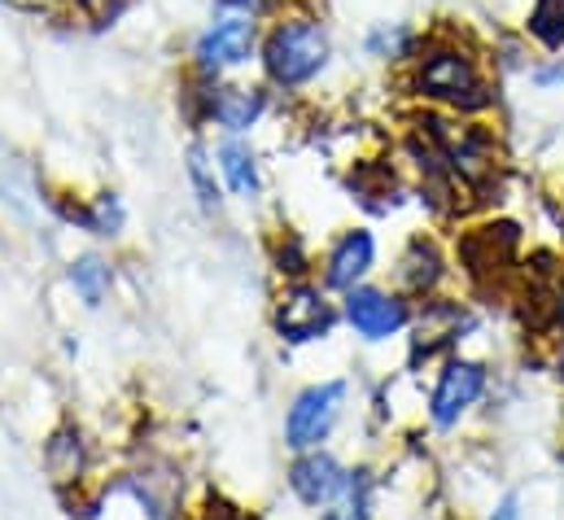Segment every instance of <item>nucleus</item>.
Instances as JSON below:
<instances>
[{"mask_svg": "<svg viewBox=\"0 0 564 520\" xmlns=\"http://www.w3.org/2000/svg\"><path fill=\"white\" fill-rule=\"evenodd\" d=\"M403 88L412 101L459 119H486L499 106V79L490 75V62L477 44L451 31L421 35V48L403 66Z\"/></svg>", "mask_w": 564, "mask_h": 520, "instance_id": "nucleus-1", "label": "nucleus"}, {"mask_svg": "<svg viewBox=\"0 0 564 520\" xmlns=\"http://www.w3.org/2000/svg\"><path fill=\"white\" fill-rule=\"evenodd\" d=\"M333 53H337V44H333L328 22L302 4H284L276 18H268L263 40H259L263 84L272 93L297 97L324 79V71L333 66Z\"/></svg>", "mask_w": 564, "mask_h": 520, "instance_id": "nucleus-2", "label": "nucleus"}, {"mask_svg": "<svg viewBox=\"0 0 564 520\" xmlns=\"http://www.w3.org/2000/svg\"><path fill=\"white\" fill-rule=\"evenodd\" d=\"M259 40H263V18L254 13H219L210 18L188 48V71L202 79H232L250 62H259Z\"/></svg>", "mask_w": 564, "mask_h": 520, "instance_id": "nucleus-3", "label": "nucleus"}, {"mask_svg": "<svg viewBox=\"0 0 564 520\" xmlns=\"http://www.w3.org/2000/svg\"><path fill=\"white\" fill-rule=\"evenodd\" d=\"M188 115L197 128H219L224 136H246L254 131L272 110V88L268 84H232V79H202L193 75Z\"/></svg>", "mask_w": 564, "mask_h": 520, "instance_id": "nucleus-4", "label": "nucleus"}, {"mask_svg": "<svg viewBox=\"0 0 564 520\" xmlns=\"http://www.w3.org/2000/svg\"><path fill=\"white\" fill-rule=\"evenodd\" d=\"M341 311L333 306L328 289L315 284V280H289L272 306V324H276V337L289 346H311V342H324L333 328H337Z\"/></svg>", "mask_w": 564, "mask_h": 520, "instance_id": "nucleus-5", "label": "nucleus"}, {"mask_svg": "<svg viewBox=\"0 0 564 520\" xmlns=\"http://www.w3.org/2000/svg\"><path fill=\"white\" fill-rule=\"evenodd\" d=\"M521 254V228L508 219H490V224H473L455 237V259L464 267V275L481 289L499 284Z\"/></svg>", "mask_w": 564, "mask_h": 520, "instance_id": "nucleus-6", "label": "nucleus"}, {"mask_svg": "<svg viewBox=\"0 0 564 520\" xmlns=\"http://www.w3.org/2000/svg\"><path fill=\"white\" fill-rule=\"evenodd\" d=\"M341 407H346V381H315L297 390L284 411V446L293 455L324 446L341 420Z\"/></svg>", "mask_w": 564, "mask_h": 520, "instance_id": "nucleus-7", "label": "nucleus"}, {"mask_svg": "<svg viewBox=\"0 0 564 520\" xmlns=\"http://www.w3.org/2000/svg\"><path fill=\"white\" fill-rule=\"evenodd\" d=\"M341 319L364 337V342H390L412 328V306L399 289L381 284H355L341 293Z\"/></svg>", "mask_w": 564, "mask_h": 520, "instance_id": "nucleus-8", "label": "nucleus"}, {"mask_svg": "<svg viewBox=\"0 0 564 520\" xmlns=\"http://www.w3.org/2000/svg\"><path fill=\"white\" fill-rule=\"evenodd\" d=\"M486 381H490L486 377V364H477V359H451L442 368L433 393H429V420L437 429H455L477 407V398L486 393Z\"/></svg>", "mask_w": 564, "mask_h": 520, "instance_id": "nucleus-9", "label": "nucleus"}, {"mask_svg": "<svg viewBox=\"0 0 564 520\" xmlns=\"http://www.w3.org/2000/svg\"><path fill=\"white\" fill-rule=\"evenodd\" d=\"M377 267V237L368 228H346L333 237V246L319 259V284L328 293H346L355 284H364Z\"/></svg>", "mask_w": 564, "mask_h": 520, "instance_id": "nucleus-10", "label": "nucleus"}, {"mask_svg": "<svg viewBox=\"0 0 564 520\" xmlns=\"http://www.w3.org/2000/svg\"><path fill=\"white\" fill-rule=\"evenodd\" d=\"M341 477H346L341 459H337L333 451H324V446L297 451L293 464H289V490H293V499L306 503V508H324V503L337 495Z\"/></svg>", "mask_w": 564, "mask_h": 520, "instance_id": "nucleus-11", "label": "nucleus"}, {"mask_svg": "<svg viewBox=\"0 0 564 520\" xmlns=\"http://www.w3.org/2000/svg\"><path fill=\"white\" fill-rule=\"evenodd\" d=\"M442 280H446V254H442V246L433 237L416 232L403 246L399 262H394V289L403 297H433L442 289Z\"/></svg>", "mask_w": 564, "mask_h": 520, "instance_id": "nucleus-12", "label": "nucleus"}, {"mask_svg": "<svg viewBox=\"0 0 564 520\" xmlns=\"http://www.w3.org/2000/svg\"><path fill=\"white\" fill-rule=\"evenodd\" d=\"M215 153V166H219V180L232 197L241 202H254L263 193V166H259V153L246 136H219V144L210 149Z\"/></svg>", "mask_w": 564, "mask_h": 520, "instance_id": "nucleus-13", "label": "nucleus"}, {"mask_svg": "<svg viewBox=\"0 0 564 520\" xmlns=\"http://www.w3.org/2000/svg\"><path fill=\"white\" fill-rule=\"evenodd\" d=\"M44 473L53 477V486H79L88 473V442L79 429H57L44 442Z\"/></svg>", "mask_w": 564, "mask_h": 520, "instance_id": "nucleus-14", "label": "nucleus"}, {"mask_svg": "<svg viewBox=\"0 0 564 520\" xmlns=\"http://www.w3.org/2000/svg\"><path fill=\"white\" fill-rule=\"evenodd\" d=\"M421 35L424 31L408 26V22H377V26L364 35V53H368L372 62L408 66V62H412V53L421 48Z\"/></svg>", "mask_w": 564, "mask_h": 520, "instance_id": "nucleus-15", "label": "nucleus"}, {"mask_svg": "<svg viewBox=\"0 0 564 520\" xmlns=\"http://www.w3.org/2000/svg\"><path fill=\"white\" fill-rule=\"evenodd\" d=\"M319 520H372V473L368 468H346L337 495L319 508Z\"/></svg>", "mask_w": 564, "mask_h": 520, "instance_id": "nucleus-16", "label": "nucleus"}, {"mask_svg": "<svg viewBox=\"0 0 564 520\" xmlns=\"http://www.w3.org/2000/svg\"><path fill=\"white\" fill-rule=\"evenodd\" d=\"M521 35L543 53H564V0H530L521 13Z\"/></svg>", "mask_w": 564, "mask_h": 520, "instance_id": "nucleus-17", "label": "nucleus"}, {"mask_svg": "<svg viewBox=\"0 0 564 520\" xmlns=\"http://www.w3.org/2000/svg\"><path fill=\"white\" fill-rule=\"evenodd\" d=\"M184 171H188V184H193V197H197V206H202L206 215H215V210L224 206V180H219L215 153H210L206 144H193V149H188V162H184Z\"/></svg>", "mask_w": 564, "mask_h": 520, "instance_id": "nucleus-18", "label": "nucleus"}, {"mask_svg": "<svg viewBox=\"0 0 564 520\" xmlns=\"http://www.w3.org/2000/svg\"><path fill=\"white\" fill-rule=\"evenodd\" d=\"M70 219H75L84 232H93V237H119L123 224H128V210H123V202H119L115 193H97V197H88L84 206H75Z\"/></svg>", "mask_w": 564, "mask_h": 520, "instance_id": "nucleus-19", "label": "nucleus"}, {"mask_svg": "<svg viewBox=\"0 0 564 520\" xmlns=\"http://www.w3.org/2000/svg\"><path fill=\"white\" fill-rule=\"evenodd\" d=\"M110 284H115L110 259H101V254H79V259L70 262V289H75L88 306H101L106 293H110Z\"/></svg>", "mask_w": 564, "mask_h": 520, "instance_id": "nucleus-20", "label": "nucleus"}, {"mask_svg": "<svg viewBox=\"0 0 564 520\" xmlns=\"http://www.w3.org/2000/svg\"><path fill=\"white\" fill-rule=\"evenodd\" d=\"M272 262H276V271L284 275V284H289V280H311V250L302 246L297 232H284L281 241H276Z\"/></svg>", "mask_w": 564, "mask_h": 520, "instance_id": "nucleus-21", "label": "nucleus"}, {"mask_svg": "<svg viewBox=\"0 0 564 520\" xmlns=\"http://www.w3.org/2000/svg\"><path fill=\"white\" fill-rule=\"evenodd\" d=\"M79 22H88V26H110V22H119L137 0H62Z\"/></svg>", "mask_w": 564, "mask_h": 520, "instance_id": "nucleus-22", "label": "nucleus"}, {"mask_svg": "<svg viewBox=\"0 0 564 520\" xmlns=\"http://www.w3.org/2000/svg\"><path fill=\"white\" fill-rule=\"evenodd\" d=\"M219 13H254V18H272L276 0H215Z\"/></svg>", "mask_w": 564, "mask_h": 520, "instance_id": "nucleus-23", "label": "nucleus"}, {"mask_svg": "<svg viewBox=\"0 0 564 520\" xmlns=\"http://www.w3.org/2000/svg\"><path fill=\"white\" fill-rule=\"evenodd\" d=\"M530 79L539 84V88H552V84H564V57H547V62H539L534 71H530Z\"/></svg>", "mask_w": 564, "mask_h": 520, "instance_id": "nucleus-24", "label": "nucleus"}, {"mask_svg": "<svg viewBox=\"0 0 564 520\" xmlns=\"http://www.w3.org/2000/svg\"><path fill=\"white\" fill-rule=\"evenodd\" d=\"M490 520H521V499H517V495H508V499L495 508V517Z\"/></svg>", "mask_w": 564, "mask_h": 520, "instance_id": "nucleus-25", "label": "nucleus"}, {"mask_svg": "<svg viewBox=\"0 0 564 520\" xmlns=\"http://www.w3.org/2000/svg\"><path fill=\"white\" fill-rule=\"evenodd\" d=\"M202 520H241L237 512H228V508H215V512H206Z\"/></svg>", "mask_w": 564, "mask_h": 520, "instance_id": "nucleus-26", "label": "nucleus"}, {"mask_svg": "<svg viewBox=\"0 0 564 520\" xmlns=\"http://www.w3.org/2000/svg\"><path fill=\"white\" fill-rule=\"evenodd\" d=\"M561 228H564V210H561Z\"/></svg>", "mask_w": 564, "mask_h": 520, "instance_id": "nucleus-27", "label": "nucleus"}]
</instances>
